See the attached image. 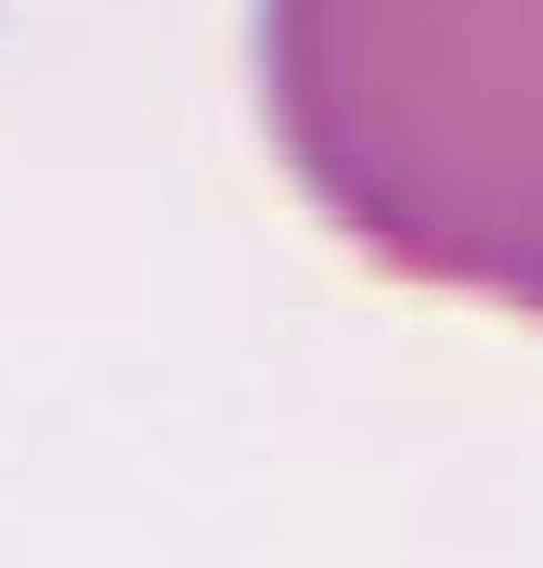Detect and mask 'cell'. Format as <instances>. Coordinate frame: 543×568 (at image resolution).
I'll use <instances>...</instances> for the list:
<instances>
[{
    "mask_svg": "<svg viewBox=\"0 0 543 568\" xmlns=\"http://www.w3.org/2000/svg\"><path fill=\"white\" fill-rule=\"evenodd\" d=\"M247 65L362 272L543 323V0H247Z\"/></svg>",
    "mask_w": 543,
    "mask_h": 568,
    "instance_id": "6da1fadb",
    "label": "cell"
}]
</instances>
